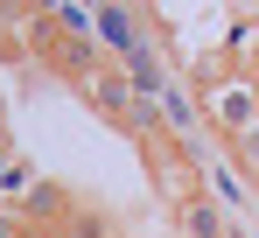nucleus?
Listing matches in <instances>:
<instances>
[{
  "mask_svg": "<svg viewBox=\"0 0 259 238\" xmlns=\"http://www.w3.org/2000/svg\"><path fill=\"white\" fill-rule=\"evenodd\" d=\"M28 238H56V231H28Z\"/></svg>",
  "mask_w": 259,
  "mask_h": 238,
  "instance_id": "nucleus-10",
  "label": "nucleus"
},
{
  "mask_svg": "<svg viewBox=\"0 0 259 238\" xmlns=\"http://www.w3.org/2000/svg\"><path fill=\"white\" fill-rule=\"evenodd\" d=\"M0 147H7V105H0Z\"/></svg>",
  "mask_w": 259,
  "mask_h": 238,
  "instance_id": "nucleus-9",
  "label": "nucleus"
},
{
  "mask_svg": "<svg viewBox=\"0 0 259 238\" xmlns=\"http://www.w3.org/2000/svg\"><path fill=\"white\" fill-rule=\"evenodd\" d=\"M231 161H238L245 175H259V119L245 126V133H231Z\"/></svg>",
  "mask_w": 259,
  "mask_h": 238,
  "instance_id": "nucleus-6",
  "label": "nucleus"
},
{
  "mask_svg": "<svg viewBox=\"0 0 259 238\" xmlns=\"http://www.w3.org/2000/svg\"><path fill=\"white\" fill-rule=\"evenodd\" d=\"M0 238H28V224H21V210H14V203L0 210Z\"/></svg>",
  "mask_w": 259,
  "mask_h": 238,
  "instance_id": "nucleus-8",
  "label": "nucleus"
},
{
  "mask_svg": "<svg viewBox=\"0 0 259 238\" xmlns=\"http://www.w3.org/2000/svg\"><path fill=\"white\" fill-rule=\"evenodd\" d=\"M56 238H112V224H105L98 210H77V217H70V224H63Z\"/></svg>",
  "mask_w": 259,
  "mask_h": 238,
  "instance_id": "nucleus-7",
  "label": "nucleus"
},
{
  "mask_svg": "<svg viewBox=\"0 0 259 238\" xmlns=\"http://www.w3.org/2000/svg\"><path fill=\"white\" fill-rule=\"evenodd\" d=\"M175 231H182V238H231V217H224L217 196H196V203L175 210Z\"/></svg>",
  "mask_w": 259,
  "mask_h": 238,
  "instance_id": "nucleus-5",
  "label": "nucleus"
},
{
  "mask_svg": "<svg viewBox=\"0 0 259 238\" xmlns=\"http://www.w3.org/2000/svg\"><path fill=\"white\" fill-rule=\"evenodd\" d=\"M14 210H21V224H28V231H63V224L77 217V203H70V189H63V182H35Z\"/></svg>",
  "mask_w": 259,
  "mask_h": 238,
  "instance_id": "nucleus-4",
  "label": "nucleus"
},
{
  "mask_svg": "<svg viewBox=\"0 0 259 238\" xmlns=\"http://www.w3.org/2000/svg\"><path fill=\"white\" fill-rule=\"evenodd\" d=\"M77 91H84V105H91V112H98V119H112V126H133V112H140V84H133L126 63H98V70H91Z\"/></svg>",
  "mask_w": 259,
  "mask_h": 238,
  "instance_id": "nucleus-2",
  "label": "nucleus"
},
{
  "mask_svg": "<svg viewBox=\"0 0 259 238\" xmlns=\"http://www.w3.org/2000/svg\"><path fill=\"white\" fill-rule=\"evenodd\" d=\"M140 154H147V182H154V196L168 203V210H182V203H196V196H210V189H203V168H196V154H189L175 133L140 140Z\"/></svg>",
  "mask_w": 259,
  "mask_h": 238,
  "instance_id": "nucleus-1",
  "label": "nucleus"
},
{
  "mask_svg": "<svg viewBox=\"0 0 259 238\" xmlns=\"http://www.w3.org/2000/svg\"><path fill=\"white\" fill-rule=\"evenodd\" d=\"M203 112H210V126L224 133V140H231V133H245V126L259 119V77H245V70H238L231 84L203 91Z\"/></svg>",
  "mask_w": 259,
  "mask_h": 238,
  "instance_id": "nucleus-3",
  "label": "nucleus"
}]
</instances>
